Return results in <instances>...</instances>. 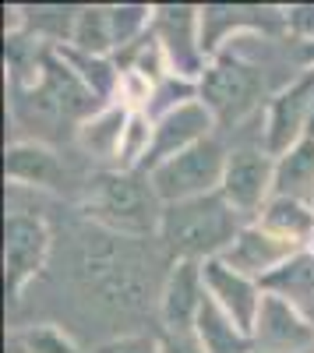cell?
<instances>
[{"label": "cell", "mask_w": 314, "mask_h": 353, "mask_svg": "<svg viewBox=\"0 0 314 353\" xmlns=\"http://www.w3.org/2000/svg\"><path fill=\"white\" fill-rule=\"evenodd\" d=\"M205 297L209 290H205L202 261H174L163 286V297H159V314H163L166 332H194Z\"/></svg>", "instance_id": "cell-12"}, {"label": "cell", "mask_w": 314, "mask_h": 353, "mask_svg": "<svg viewBox=\"0 0 314 353\" xmlns=\"http://www.w3.org/2000/svg\"><path fill=\"white\" fill-rule=\"evenodd\" d=\"M300 251H304V248L275 237V233H269V230L258 226V223H251V226H244V230L237 233V241L222 251V261L230 265V269L244 272L247 279L265 283L272 272H279L282 265H286L290 258H297Z\"/></svg>", "instance_id": "cell-9"}, {"label": "cell", "mask_w": 314, "mask_h": 353, "mask_svg": "<svg viewBox=\"0 0 314 353\" xmlns=\"http://www.w3.org/2000/svg\"><path fill=\"white\" fill-rule=\"evenodd\" d=\"M21 343H25V350L28 353H81L61 329L56 325H36V329H25L21 336H18Z\"/></svg>", "instance_id": "cell-21"}, {"label": "cell", "mask_w": 314, "mask_h": 353, "mask_svg": "<svg viewBox=\"0 0 314 353\" xmlns=\"http://www.w3.org/2000/svg\"><path fill=\"white\" fill-rule=\"evenodd\" d=\"M251 339H258V346H265L269 353H314V325L293 307V301L269 290Z\"/></svg>", "instance_id": "cell-11"}, {"label": "cell", "mask_w": 314, "mask_h": 353, "mask_svg": "<svg viewBox=\"0 0 314 353\" xmlns=\"http://www.w3.org/2000/svg\"><path fill=\"white\" fill-rule=\"evenodd\" d=\"M4 176L25 188H39V191H61L64 188V163L56 159L53 149L39 141H14L8 156H4Z\"/></svg>", "instance_id": "cell-14"}, {"label": "cell", "mask_w": 314, "mask_h": 353, "mask_svg": "<svg viewBox=\"0 0 314 353\" xmlns=\"http://www.w3.org/2000/svg\"><path fill=\"white\" fill-rule=\"evenodd\" d=\"M275 198H293L314 209V134L297 141L286 156L275 159Z\"/></svg>", "instance_id": "cell-15"}, {"label": "cell", "mask_w": 314, "mask_h": 353, "mask_svg": "<svg viewBox=\"0 0 314 353\" xmlns=\"http://www.w3.org/2000/svg\"><path fill=\"white\" fill-rule=\"evenodd\" d=\"M202 272H205V290H209V297L230 314L237 325L254 336V325H258V311H262V301H265V293H262V283H254L247 279L244 272L230 269L222 258H212V261H202Z\"/></svg>", "instance_id": "cell-10"}, {"label": "cell", "mask_w": 314, "mask_h": 353, "mask_svg": "<svg viewBox=\"0 0 314 353\" xmlns=\"http://www.w3.org/2000/svg\"><path fill=\"white\" fill-rule=\"evenodd\" d=\"M212 124H216V117H212V110L202 99H191V103H184L177 110H166L156 121L152 152H149L145 166H141V173H152L159 163L187 152L191 145H198V141H205Z\"/></svg>", "instance_id": "cell-8"}, {"label": "cell", "mask_w": 314, "mask_h": 353, "mask_svg": "<svg viewBox=\"0 0 314 353\" xmlns=\"http://www.w3.org/2000/svg\"><path fill=\"white\" fill-rule=\"evenodd\" d=\"M290 25L297 28L300 36H311V39H314V4L293 8V11H290Z\"/></svg>", "instance_id": "cell-25"}, {"label": "cell", "mask_w": 314, "mask_h": 353, "mask_svg": "<svg viewBox=\"0 0 314 353\" xmlns=\"http://www.w3.org/2000/svg\"><path fill=\"white\" fill-rule=\"evenodd\" d=\"M85 209L109 230L127 233V237H145V233H159L166 205L156 194L149 173L109 170V173H99L89 181Z\"/></svg>", "instance_id": "cell-2"}, {"label": "cell", "mask_w": 314, "mask_h": 353, "mask_svg": "<svg viewBox=\"0 0 314 353\" xmlns=\"http://www.w3.org/2000/svg\"><path fill=\"white\" fill-rule=\"evenodd\" d=\"M50 254V230L39 216L8 212L4 219V286L8 297L18 301L21 290L32 283Z\"/></svg>", "instance_id": "cell-4"}, {"label": "cell", "mask_w": 314, "mask_h": 353, "mask_svg": "<svg viewBox=\"0 0 314 353\" xmlns=\"http://www.w3.org/2000/svg\"><path fill=\"white\" fill-rule=\"evenodd\" d=\"M240 230V212L216 191L205 198L166 205L159 237L174 261H212L222 258Z\"/></svg>", "instance_id": "cell-1"}, {"label": "cell", "mask_w": 314, "mask_h": 353, "mask_svg": "<svg viewBox=\"0 0 314 353\" xmlns=\"http://www.w3.org/2000/svg\"><path fill=\"white\" fill-rule=\"evenodd\" d=\"M156 39L169 61V74L177 78H194V74H205L202 68V46H194V25L202 21L194 8H159L156 11Z\"/></svg>", "instance_id": "cell-13"}, {"label": "cell", "mask_w": 314, "mask_h": 353, "mask_svg": "<svg viewBox=\"0 0 314 353\" xmlns=\"http://www.w3.org/2000/svg\"><path fill=\"white\" fill-rule=\"evenodd\" d=\"M258 226H265L275 237L290 241L297 248H307L314 241V209L293 198H269V205L258 212Z\"/></svg>", "instance_id": "cell-16"}, {"label": "cell", "mask_w": 314, "mask_h": 353, "mask_svg": "<svg viewBox=\"0 0 314 353\" xmlns=\"http://www.w3.org/2000/svg\"><path fill=\"white\" fill-rule=\"evenodd\" d=\"M92 353H163V350H159V339L152 336H117V339L96 346Z\"/></svg>", "instance_id": "cell-23"}, {"label": "cell", "mask_w": 314, "mask_h": 353, "mask_svg": "<svg viewBox=\"0 0 314 353\" xmlns=\"http://www.w3.org/2000/svg\"><path fill=\"white\" fill-rule=\"evenodd\" d=\"M109 11V28H113V43L124 46L127 39H134L141 28L149 25V8H106Z\"/></svg>", "instance_id": "cell-22"}, {"label": "cell", "mask_w": 314, "mask_h": 353, "mask_svg": "<svg viewBox=\"0 0 314 353\" xmlns=\"http://www.w3.org/2000/svg\"><path fill=\"white\" fill-rule=\"evenodd\" d=\"M226 149L216 138H205L191 145L187 152L159 163L149 181L156 188V194L163 198V205H177V201H191V198H205L216 194L222 188V173H226Z\"/></svg>", "instance_id": "cell-3"}, {"label": "cell", "mask_w": 314, "mask_h": 353, "mask_svg": "<svg viewBox=\"0 0 314 353\" xmlns=\"http://www.w3.org/2000/svg\"><path fill=\"white\" fill-rule=\"evenodd\" d=\"M269 293H279V297H304V293H314V254L300 251L297 258H290L279 272H272L265 279Z\"/></svg>", "instance_id": "cell-20"}, {"label": "cell", "mask_w": 314, "mask_h": 353, "mask_svg": "<svg viewBox=\"0 0 314 353\" xmlns=\"http://www.w3.org/2000/svg\"><path fill=\"white\" fill-rule=\"evenodd\" d=\"M71 43L89 57H103L109 46H117L113 43V28H109V11L106 8H85L74 21Z\"/></svg>", "instance_id": "cell-19"}, {"label": "cell", "mask_w": 314, "mask_h": 353, "mask_svg": "<svg viewBox=\"0 0 314 353\" xmlns=\"http://www.w3.org/2000/svg\"><path fill=\"white\" fill-rule=\"evenodd\" d=\"M194 336L205 353H251V336L212 297H205V304H202Z\"/></svg>", "instance_id": "cell-17"}, {"label": "cell", "mask_w": 314, "mask_h": 353, "mask_svg": "<svg viewBox=\"0 0 314 353\" xmlns=\"http://www.w3.org/2000/svg\"><path fill=\"white\" fill-rule=\"evenodd\" d=\"M262 88H265V78L251 64L222 53L205 68L202 81H198V99L212 110V117L230 121V117H240L258 103Z\"/></svg>", "instance_id": "cell-5"}, {"label": "cell", "mask_w": 314, "mask_h": 353, "mask_svg": "<svg viewBox=\"0 0 314 353\" xmlns=\"http://www.w3.org/2000/svg\"><path fill=\"white\" fill-rule=\"evenodd\" d=\"M311 113H314V74H304L290 88L272 99L269 106V124H265V152L272 159L286 156L297 141H304L311 131Z\"/></svg>", "instance_id": "cell-7"}, {"label": "cell", "mask_w": 314, "mask_h": 353, "mask_svg": "<svg viewBox=\"0 0 314 353\" xmlns=\"http://www.w3.org/2000/svg\"><path fill=\"white\" fill-rule=\"evenodd\" d=\"M131 113L124 103L117 106H106L99 110L96 117H89L81 128H78V145L85 152H92V156H103V159H117L121 152V141H124V131H127V121H131Z\"/></svg>", "instance_id": "cell-18"}, {"label": "cell", "mask_w": 314, "mask_h": 353, "mask_svg": "<svg viewBox=\"0 0 314 353\" xmlns=\"http://www.w3.org/2000/svg\"><path fill=\"white\" fill-rule=\"evenodd\" d=\"M275 191V159L262 149H237L226 159L219 194L237 212H262Z\"/></svg>", "instance_id": "cell-6"}, {"label": "cell", "mask_w": 314, "mask_h": 353, "mask_svg": "<svg viewBox=\"0 0 314 353\" xmlns=\"http://www.w3.org/2000/svg\"><path fill=\"white\" fill-rule=\"evenodd\" d=\"M159 350L163 353H205L194 332H166L159 339Z\"/></svg>", "instance_id": "cell-24"}]
</instances>
